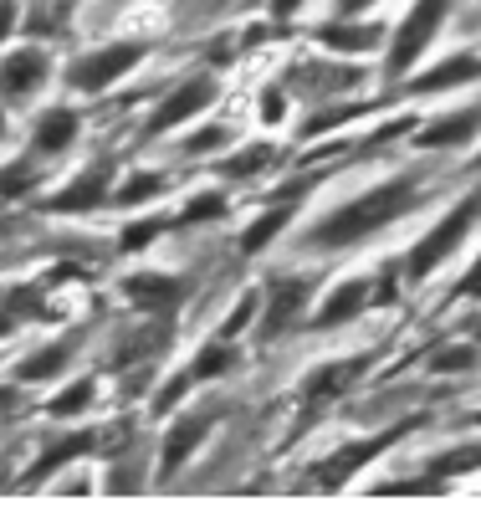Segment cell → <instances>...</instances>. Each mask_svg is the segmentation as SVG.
I'll list each match as a JSON object with an SVG mask.
<instances>
[{"label":"cell","mask_w":481,"mask_h":512,"mask_svg":"<svg viewBox=\"0 0 481 512\" xmlns=\"http://www.w3.org/2000/svg\"><path fill=\"white\" fill-rule=\"evenodd\" d=\"M369 297H374V287H369V277H348L333 297H328V303L318 308V328H338V323H348V318H354V313H364V303H369Z\"/></svg>","instance_id":"ba28073f"},{"label":"cell","mask_w":481,"mask_h":512,"mask_svg":"<svg viewBox=\"0 0 481 512\" xmlns=\"http://www.w3.org/2000/svg\"><path fill=\"white\" fill-rule=\"evenodd\" d=\"M415 200H420V180H415V175L384 180V185H374L369 195H359V200H348L343 210H333L328 221H318V226L308 231V246H348V241H359V236H374V231H384L389 221H400Z\"/></svg>","instance_id":"6da1fadb"},{"label":"cell","mask_w":481,"mask_h":512,"mask_svg":"<svg viewBox=\"0 0 481 512\" xmlns=\"http://www.w3.org/2000/svg\"><path fill=\"white\" fill-rule=\"evenodd\" d=\"M47 77H52V57L41 52V47L11 52L6 62H0V98H6V103H21V98H31Z\"/></svg>","instance_id":"5b68a950"},{"label":"cell","mask_w":481,"mask_h":512,"mask_svg":"<svg viewBox=\"0 0 481 512\" xmlns=\"http://www.w3.org/2000/svg\"><path fill=\"white\" fill-rule=\"evenodd\" d=\"M323 41H333L338 52H364L369 41H379V31L374 26H364V31H323Z\"/></svg>","instance_id":"ac0fdd59"},{"label":"cell","mask_w":481,"mask_h":512,"mask_svg":"<svg viewBox=\"0 0 481 512\" xmlns=\"http://www.w3.org/2000/svg\"><path fill=\"white\" fill-rule=\"evenodd\" d=\"M221 144H226V128H205V134H195L185 149L190 154H210V149H221Z\"/></svg>","instance_id":"603a6c76"},{"label":"cell","mask_w":481,"mask_h":512,"mask_svg":"<svg viewBox=\"0 0 481 512\" xmlns=\"http://www.w3.org/2000/svg\"><path fill=\"white\" fill-rule=\"evenodd\" d=\"M0 134H6V118H0Z\"/></svg>","instance_id":"f1b7e54d"},{"label":"cell","mask_w":481,"mask_h":512,"mask_svg":"<svg viewBox=\"0 0 481 512\" xmlns=\"http://www.w3.org/2000/svg\"><path fill=\"white\" fill-rule=\"evenodd\" d=\"M308 292H313V277H277V287H272V313H267V323H261V338H277V333L302 313Z\"/></svg>","instance_id":"52a82bcc"},{"label":"cell","mask_w":481,"mask_h":512,"mask_svg":"<svg viewBox=\"0 0 481 512\" xmlns=\"http://www.w3.org/2000/svg\"><path fill=\"white\" fill-rule=\"evenodd\" d=\"M476 216H481V190H476V195H466V200L451 210V216H446L441 226H435V231L410 251V282H420V277H430L435 267H441V262H446V251H456V241L471 231V221H476Z\"/></svg>","instance_id":"7a4b0ae2"},{"label":"cell","mask_w":481,"mask_h":512,"mask_svg":"<svg viewBox=\"0 0 481 512\" xmlns=\"http://www.w3.org/2000/svg\"><path fill=\"white\" fill-rule=\"evenodd\" d=\"M144 47L139 41H113V47H98V52H82L72 67H67V82L77 93H103L113 77H123L128 67H139Z\"/></svg>","instance_id":"3957f363"},{"label":"cell","mask_w":481,"mask_h":512,"mask_svg":"<svg viewBox=\"0 0 481 512\" xmlns=\"http://www.w3.org/2000/svg\"><path fill=\"white\" fill-rule=\"evenodd\" d=\"M359 6H369V0H338V11L348 16V11H359Z\"/></svg>","instance_id":"83f0119b"},{"label":"cell","mask_w":481,"mask_h":512,"mask_svg":"<svg viewBox=\"0 0 481 512\" xmlns=\"http://www.w3.org/2000/svg\"><path fill=\"white\" fill-rule=\"evenodd\" d=\"M272 11H277V16H292V11H297V0H272Z\"/></svg>","instance_id":"4316f807"},{"label":"cell","mask_w":481,"mask_h":512,"mask_svg":"<svg viewBox=\"0 0 481 512\" xmlns=\"http://www.w3.org/2000/svg\"><path fill=\"white\" fill-rule=\"evenodd\" d=\"M31 139H36V149H41V154H57V149H67V144L77 139V113H72V108H47V113L36 118Z\"/></svg>","instance_id":"8fae6325"},{"label":"cell","mask_w":481,"mask_h":512,"mask_svg":"<svg viewBox=\"0 0 481 512\" xmlns=\"http://www.w3.org/2000/svg\"><path fill=\"white\" fill-rule=\"evenodd\" d=\"M108 175H113V164H108V159H98L93 169H87V175H77V180L52 200V210H93V205L108 195Z\"/></svg>","instance_id":"9c48e42d"},{"label":"cell","mask_w":481,"mask_h":512,"mask_svg":"<svg viewBox=\"0 0 481 512\" xmlns=\"http://www.w3.org/2000/svg\"><path fill=\"white\" fill-rule=\"evenodd\" d=\"M123 292L134 297L139 308H169V303H180V282H174V277H128Z\"/></svg>","instance_id":"4fadbf2b"},{"label":"cell","mask_w":481,"mask_h":512,"mask_svg":"<svg viewBox=\"0 0 481 512\" xmlns=\"http://www.w3.org/2000/svg\"><path fill=\"white\" fill-rule=\"evenodd\" d=\"M226 364H231V349H226V344H215V349L195 364V374H200V379H210V374H221Z\"/></svg>","instance_id":"7402d4cb"},{"label":"cell","mask_w":481,"mask_h":512,"mask_svg":"<svg viewBox=\"0 0 481 512\" xmlns=\"http://www.w3.org/2000/svg\"><path fill=\"white\" fill-rule=\"evenodd\" d=\"M292 210H297V200H287V205L267 210V216H261V221H256V226L241 236V251H246V256H251V251H261V246H267V241H272V236H277V231L292 221Z\"/></svg>","instance_id":"9a60e30c"},{"label":"cell","mask_w":481,"mask_h":512,"mask_svg":"<svg viewBox=\"0 0 481 512\" xmlns=\"http://www.w3.org/2000/svg\"><path fill=\"white\" fill-rule=\"evenodd\" d=\"M210 98H215V77H190L185 88H174V93H169V103L149 118V134H164V128L195 118L200 108H210Z\"/></svg>","instance_id":"8992f818"},{"label":"cell","mask_w":481,"mask_h":512,"mask_svg":"<svg viewBox=\"0 0 481 512\" xmlns=\"http://www.w3.org/2000/svg\"><path fill=\"white\" fill-rule=\"evenodd\" d=\"M446 11H451V0H415V11L405 16L395 47H389V77H400V72L430 47V36L446 26Z\"/></svg>","instance_id":"277c9868"},{"label":"cell","mask_w":481,"mask_h":512,"mask_svg":"<svg viewBox=\"0 0 481 512\" xmlns=\"http://www.w3.org/2000/svg\"><path fill=\"white\" fill-rule=\"evenodd\" d=\"M87 400H93V384H77V390H67V395L52 400V415H72V410H82Z\"/></svg>","instance_id":"44dd1931"},{"label":"cell","mask_w":481,"mask_h":512,"mask_svg":"<svg viewBox=\"0 0 481 512\" xmlns=\"http://www.w3.org/2000/svg\"><path fill=\"white\" fill-rule=\"evenodd\" d=\"M471 364V354L466 349H456V354H441V359H435V369H466Z\"/></svg>","instance_id":"cb8c5ba5"},{"label":"cell","mask_w":481,"mask_h":512,"mask_svg":"<svg viewBox=\"0 0 481 512\" xmlns=\"http://www.w3.org/2000/svg\"><path fill=\"white\" fill-rule=\"evenodd\" d=\"M87 446H93V436H67V441H57V446H52L47 456H41V461H36V477H47V472H57V466H62V461H72V456H82Z\"/></svg>","instance_id":"2e32d148"},{"label":"cell","mask_w":481,"mask_h":512,"mask_svg":"<svg viewBox=\"0 0 481 512\" xmlns=\"http://www.w3.org/2000/svg\"><path fill=\"white\" fill-rule=\"evenodd\" d=\"M481 128V108H466V113H451V118H435L425 134H420V144L425 149H441V144H466L471 134Z\"/></svg>","instance_id":"7c38bea8"},{"label":"cell","mask_w":481,"mask_h":512,"mask_svg":"<svg viewBox=\"0 0 481 512\" xmlns=\"http://www.w3.org/2000/svg\"><path fill=\"white\" fill-rule=\"evenodd\" d=\"M221 210H226V195H200V200L185 205L180 221H205V216H221Z\"/></svg>","instance_id":"ffe728a7"},{"label":"cell","mask_w":481,"mask_h":512,"mask_svg":"<svg viewBox=\"0 0 481 512\" xmlns=\"http://www.w3.org/2000/svg\"><path fill=\"white\" fill-rule=\"evenodd\" d=\"M159 190H164L159 175H134V185L118 190V205H139V200H149V195H159Z\"/></svg>","instance_id":"d6986e66"},{"label":"cell","mask_w":481,"mask_h":512,"mask_svg":"<svg viewBox=\"0 0 481 512\" xmlns=\"http://www.w3.org/2000/svg\"><path fill=\"white\" fill-rule=\"evenodd\" d=\"M476 292H481V262H476V267H471V277L461 282V297H476Z\"/></svg>","instance_id":"484cf974"},{"label":"cell","mask_w":481,"mask_h":512,"mask_svg":"<svg viewBox=\"0 0 481 512\" xmlns=\"http://www.w3.org/2000/svg\"><path fill=\"white\" fill-rule=\"evenodd\" d=\"M11 16H16V0H0V41H6V31H11Z\"/></svg>","instance_id":"d4e9b609"},{"label":"cell","mask_w":481,"mask_h":512,"mask_svg":"<svg viewBox=\"0 0 481 512\" xmlns=\"http://www.w3.org/2000/svg\"><path fill=\"white\" fill-rule=\"evenodd\" d=\"M471 77H481V57L466 52V57H456V62H441L435 72H425L415 88H420V93H435V88H456V82H471Z\"/></svg>","instance_id":"5bb4252c"},{"label":"cell","mask_w":481,"mask_h":512,"mask_svg":"<svg viewBox=\"0 0 481 512\" xmlns=\"http://www.w3.org/2000/svg\"><path fill=\"white\" fill-rule=\"evenodd\" d=\"M31 180H36V159H16L0 169V195H26Z\"/></svg>","instance_id":"e0dca14e"},{"label":"cell","mask_w":481,"mask_h":512,"mask_svg":"<svg viewBox=\"0 0 481 512\" xmlns=\"http://www.w3.org/2000/svg\"><path fill=\"white\" fill-rule=\"evenodd\" d=\"M205 431H210V415H190V420L174 425L169 441H164V477H174V472L190 461V451L205 441Z\"/></svg>","instance_id":"30bf717a"}]
</instances>
